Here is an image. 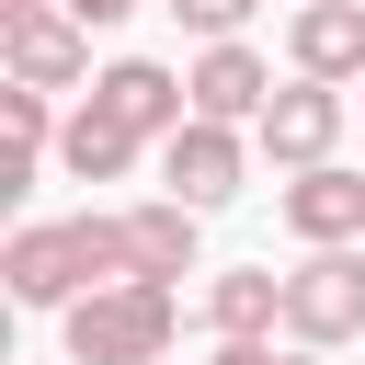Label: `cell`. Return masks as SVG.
<instances>
[{"label":"cell","mask_w":365,"mask_h":365,"mask_svg":"<svg viewBox=\"0 0 365 365\" xmlns=\"http://www.w3.org/2000/svg\"><path fill=\"white\" fill-rule=\"evenodd\" d=\"M365 331V240L354 251H308L297 274H285V342L297 354H331V342H354Z\"/></svg>","instance_id":"7a4b0ae2"},{"label":"cell","mask_w":365,"mask_h":365,"mask_svg":"<svg viewBox=\"0 0 365 365\" xmlns=\"http://www.w3.org/2000/svg\"><path fill=\"white\" fill-rule=\"evenodd\" d=\"M91 114H103V125H125L137 148H160V137H182V125H194V80H182V68H160V57H114V68L91 80Z\"/></svg>","instance_id":"277c9868"},{"label":"cell","mask_w":365,"mask_h":365,"mask_svg":"<svg viewBox=\"0 0 365 365\" xmlns=\"http://www.w3.org/2000/svg\"><path fill=\"white\" fill-rule=\"evenodd\" d=\"M205 365H285V354H274V342H217Z\"/></svg>","instance_id":"e0dca14e"},{"label":"cell","mask_w":365,"mask_h":365,"mask_svg":"<svg viewBox=\"0 0 365 365\" xmlns=\"http://www.w3.org/2000/svg\"><path fill=\"white\" fill-rule=\"evenodd\" d=\"M171 331H182V297L171 285H103L57 319L68 365H171Z\"/></svg>","instance_id":"6da1fadb"},{"label":"cell","mask_w":365,"mask_h":365,"mask_svg":"<svg viewBox=\"0 0 365 365\" xmlns=\"http://www.w3.org/2000/svg\"><path fill=\"white\" fill-rule=\"evenodd\" d=\"M285 68L297 80H331V91H365V0H319L285 23Z\"/></svg>","instance_id":"52a82bcc"},{"label":"cell","mask_w":365,"mask_h":365,"mask_svg":"<svg viewBox=\"0 0 365 365\" xmlns=\"http://www.w3.org/2000/svg\"><path fill=\"white\" fill-rule=\"evenodd\" d=\"M0 125H11V148H57V125H68V114H57L46 91H23V80H11V91H0Z\"/></svg>","instance_id":"5bb4252c"},{"label":"cell","mask_w":365,"mask_h":365,"mask_svg":"<svg viewBox=\"0 0 365 365\" xmlns=\"http://www.w3.org/2000/svg\"><path fill=\"white\" fill-rule=\"evenodd\" d=\"M57 11H68L80 34H103V23H125V11H148V0H57Z\"/></svg>","instance_id":"2e32d148"},{"label":"cell","mask_w":365,"mask_h":365,"mask_svg":"<svg viewBox=\"0 0 365 365\" xmlns=\"http://www.w3.org/2000/svg\"><path fill=\"white\" fill-rule=\"evenodd\" d=\"M34 11H57V0H0V23H34Z\"/></svg>","instance_id":"ac0fdd59"},{"label":"cell","mask_w":365,"mask_h":365,"mask_svg":"<svg viewBox=\"0 0 365 365\" xmlns=\"http://www.w3.org/2000/svg\"><path fill=\"white\" fill-rule=\"evenodd\" d=\"M194 240H205V217H194V205H171V194L125 205V251H137V285H182V274H194Z\"/></svg>","instance_id":"8fae6325"},{"label":"cell","mask_w":365,"mask_h":365,"mask_svg":"<svg viewBox=\"0 0 365 365\" xmlns=\"http://www.w3.org/2000/svg\"><path fill=\"white\" fill-rule=\"evenodd\" d=\"M342 114H354V91H331V80H285L274 103H262V125H251V148L297 182V171H331V148H342Z\"/></svg>","instance_id":"3957f363"},{"label":"cell","mask_w":365,"mask_h":365,"mask_svg":"<svg viewBox=\"0 0 365 365\" xmlns=\"http://www.w3.org/2000/svg\"><path fill=\"white\" fill-rule=\"evenodd\" d=\"M354 103H365V91H354Z\"/></svg>","instance_id":"44dd1931"},{"label":"cell","mask_w":365,"mask_h":365,"mask_svg":"<svg viewBox=\"0 0 365 365\" xmlns=\"http://www.w3.org/2000/svg\"><path fill=\"white\" fill-rule=\"evenodd\" d=\"M182 80H194V114H205V125H240V137H251L262 103H274V68H262L251 46H205Z\"/></svg>","instance_id":"9c48e42d"},{"label":"cell","mask_w":365,"mask_h":365,"mask_svg":"<svg viewBox=\"0 0 365 365\" xmlns=\"http://www.w3.org/2000/svg\"><path fill=\"white\" fill-rule=\"evenodd\" d=\"M0 285H11V308H57V319H68V308L91 297L68 217H57V228H46V217H34V228H11V251H0Z\"/></svg>","instance_id":"8992f818"},{"label":"cell","mask_w":365,"mask_h":365,"mask_svg":"<svg viewBox=\"0 0 365 365\" xmlns=\"http://www.w3.org/2000/svg\"><path fill=\"white\" fill-rule=\"evenodd\" d=\"M285 228H297L308 251H354V240H365V171H342V160H331V171H297V182H285Z\"/></svg>","instance_id":"ba28073f"},{"label":"cell","mask_w":365,"mask_h":365,"mask_svg":"<svg viewBox=\"0 0 365 365\" xmlns=\"http://www.w3.org/2000/svg\"><path fill=\"white\" fill-rule=\"evenodd\" d=\"M297 11H319V0H297Z\"/></svg>","instance_id":"ffe728a7"},{"label":"cell","mask_w":365,"mask_h":365,"mask_svg":"<svg viewBox=\"0 0 365 365\" xmlns=\"http://www.w3.org/2000/svg\"><path fill=\"white\" fill-rule=\"evenodd\" d=\"M240 171H251V137L240 125H182V137H160V194L171 205H194V217H217L228 194H240Z\"/></svg>","instance_id":"5b68a950"},{"label":"cell","mask_w":365,"mask_h":365,"mask_svg":"<svg viewBox=\"0 0 365 365\" xmlns=\"http://www.w3.org/2000/svg\"><path fill=\"white\" fill-rule=\"evenodd\" d=\"M160 11H171L182 34H205V46H240V23H251L262 0H160Z\"/></svg>","instance_id":"9a60e30c"},{"label":"cell","mask_w":365,"mask_h":365,"mask_svg":"<svg viewBox=\"0 0 365 365\" xmlns=\"http://www.w3.org/2000/svg\"><path fill=\"white\" fill-rule=\"evenodd\" d=\"M205 331H217V342H262V331H285V274H274V262L217 274V285H205Z\"/></svg>","instance_id":"7c38bea8"},{"label":"cell","mask_w":365,"mask_h":365,"mask_svg":"<svg viewBox=\"0 0 365 365\" xmlns=\"http://www.w3.org/2000/svg\"><path fill=\"white\" fill-rule=\"evenodd\" d=\"M57 171H68V182H125V171H137V137H125V125H103V114L80 103V114L57 125Z\"/></svg>","instance_id":"4fadbf2b"},{"label":"cell","mask_w":365,"mask_h":365,"mask_svg":"<svg viewBox=\"0 0 365 365\" xmlns=\"http://www.w3.org/2000/svg\"><path fill=\"white\" fill-rule=\"evenodd\" d=\"M0 46H11V80H23V91H68V80H91V34H80L68 11L0 23Z\"/></svg>","instance_id":"30bf717a"},{"label":"cell","mask_w":365,"mask_h":365,"mask_svg":"<svg viewBox=\"0 0 365 365\" xmlns=\"http://www.w3.org/2000/svg\"><path fill=\"white\" fill-rule=\"evenodd\" d=\"M285 365H319V354H285Z\"/></svg>","instance_id":"d6986e66"}]
</instances>
